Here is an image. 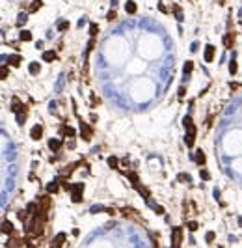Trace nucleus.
<instances>
[{
    "mask_svg": "<svg viewBox=\"0 0 242 248\" xmlns=\"http://www.w3.org/2000/svg\"><path fill=\"white\" fill-rule=\"evenodd\" d=\"M0 77H2V80H6V78H8V67H6V63L2 65V75H0Z\"/></svg>",
    "mask_w": 242,
    "mask_h": 248,
    "instance_id": "7c9ffc66",
    "label": "nucleus"
},
{
    "mask_svg": "<svg viewBox=\"0 0 242 248\" xmlns=\"http://www.w3.org/2000/svg\"><path fill=\"white\" fill-rule=\"evenodd\" d=\"M11 110L15 112V114H19V112H24V105L21 103L19 97H13V99H11Z\"/></svg>",
    "mask_w": 242,
    "mask_h": 248,
    "instance_id": "39448f33",
    "label": "nucleus"
},
{
    "mask_svg": "<svg viewBox=\"0 0 242 248\" xmlns=\"http://www.w3.org/2000/svg\"><path fill=\"white\" fill-rule=\"evenodd\" d=\"M58 183H60L58 179H56V181H51V183L47 185V192H48V194H56V192H58Z\"/></svg>",
    "mask_w": 242,
    "mask_h": 248,
    "instance_id": "1a4fd4ad",
    "label": "nucleus"
},
{
    "mask_svg": "<svg viewBox=\"0 0 242 248\" xmlns=\"http://www.w3.org/2000/svg\"><path fill=\"white\" fill-rule=\"evenodd\" d=\"M99 211H104V207H101V205H93L91 207V213H99Z\"/></svg>",
    "mask_w": 242,
    "mask_h": 248,
    "instance_id": "f704fd0d",
    "label": "nucleus"
},
{
    "mask_svg": "<svg viewBox=\"0 0 242 248\" xmlns=\"http://www.w3.org/2000/svg\"><path fill=\"white\" fill-rule=\"evenodd\" d=\"M19 37H21L22 41H30V39H32V34H30L28 30H21V36H19Z\"/></svg>",
    "mask_w": 242,
    "mask_h": 248,
    "instance_id": "4be33fe9",
    "label": "nucleus"
},
{
    "mask_svg": "<svg viewBox=\"0 0 242 248\" xmlns=\"http://www.w3.org/2000/svg\"><path fill=\"white\" fill-rule=\"evenodd\" d=\"M183 123H184V127H190V125H194V123H192V118H190V116H186Z\"/></svg>",
    "mask_w": 242,
    "mask_h": 248,
    "instance_id": "72a5a7b5",
    "label": "nucleus"
},
{
    "mask_svg": "<svg viewBox=\"0 0 242 248\" xmlns=\"http://www.w3.org/2000/svg\"><path fill=\"white\" fill-rule=\"evenodd\" d=\"M91 134H93V132H91L89 125H86V123L82 121V123H80V136H82V138L88 142V140H91Z\"/></svg>",
    "mask_w": 242,
    "mask_h": 248,
    "instance_id": "20e7f679",
    "label": "nucleus"
},
{
    "mask_svg": "<svg viewBox=\"0 0 242 248\" xmlns=\"http://www.w3.org/2000/svg\"><path fill=\"white\" fill-rule=\"evenodd\" d=\"M26 21H28V15H26V13H21V15L17 17V25L22 26V25H26Z\"/></svg>",
    "mask_w": 242,
    "mask_h": 248,
    "instance_id": "a211bd4d",
    "label": "nucleus"
},
{
    "mask_svg": "<svg viewBox=\"0 0 242 248\" xmlns=\"http://www.w3.org/2000/svg\"><path fill=\"white\" fill-rule=\"evenodd\" d=\"M184 93H186V88H184V86H181V88H179V97L183 99V97H184Z\"/></svg>",
    "mask_w": 242,
    "mask_h": 248,
    "instance_id": "e433bc0d",
    "label": "nucleus"
},
{
    "mask_svg": "<svg viewBox=\"0 0 242 248\" xmlns=\"http://www.w3.org/2000/svg\"><path fill=\"white\" fill-rule=\"evenodd\" d=\"M233 41H235V37H233V34H227V36H224V47H227V49H231V47H233Z\"/></svg>",
    "mask_w": 242,
    "mask_h": 248,
    "instance_id": "9b49d317",
    "label": "nucleus"
},
{
    "mask_svg": "<svg viewBox=\"0 0 242 248\" xmlns=\"http://www.w3.org/2000/svg\"><path fill=\"white\" fill-rule=\"evenodd\" d=\"M24 121H26V114H24V112H19V114H17V123L24 125Z\"/></svg>",
    "mask_w": 242,
    "mask_h": 248,
    "instance_id": "b1692460",
    "label": "nucleus"
},
{
    "mask_svg": "<svg viewBox=\"0 0 242 248\" xmlns=\"http://www.w3.org/2000/svg\"><path fill=\"white\" fill-rule=\"evenodd\" d=\"M199 175H201V179H205V181H207V179H209V177H210V175H209V172H207V170H201V172H199Z\"/></svg>",
    "mask_w": 242,
    "mask_h": 248,
    "instance_id": "473e14b6",
    "label": "nucleus"
},
{
    "mask_svg": "<svg viewBox=\"0 0 242 248\" xmlns=\"http://www.w3.org/2000/svg\"><path fill=\"white\" fill-rule=\"evenodd\" d=\"M97 32H99L97 25H91V26H89V34H91V37H95V36H97Z\"/></svg>",
    "mask_w": 242,
    "mask_h": 248,
    "instance_id": "cd10ccee",
    "label": "nucleus"
},
{
    "mask_svg": "<svg viewBox=\"0 0 242 248\" xmlns=\"http://www.w3.org/2000/svg\"><path fill=\"white\" fill-rule=\"evenodd\" d=\"M238 88H240V84H236V82H235V84H231V90H238Z\"/></svg>",
    "mask_w": 242,
    "mask_h": 248,
    "instance_id": "58836bf2",
    "label": "nucleus"
},
{
    "mask_svg": "<svg viewBox=\"0 0 242 248\" xmlns=\"http://www.w3.org/2000/svg\"><path fill=\"white\" fill-rule=\"evenodd\" d=\"M229 71H231V75L236 73V62L235 60H231V63H229Z\"/></svg>",
    "mask_w": 242,
    "mask_h": 248,
    "instance_id": "bb28decb",
    "label": "nucleus"
},
{
    "mask_svg": "<svg viewBox=\"0 0 242 248\" xmlns=\"http://www.w3.org/2000/svg\"><path fill=\"white\" fill-rule=\"evenodd\" d=\"M62 132L65 134V136H69V138L75 136V129H73V127H63V129H62Z\"/></svg>",
    "mask_w": 242,
    "mask_h": 248,
    "instance_id": "412c9836",
    "label": "nucleus"
},
{
    "mask_svg": "<svg viewBox=\"0 0 242 248\" xmlns=\"http://www.w3.org/2000/svg\"><path fill=\"white\" fill-rule=\"evenodd\" d=\"M82 189H84V185H82V183H77V185H73V187H71V190H73L71 200L75 201V204H80V201H82Z\"/></svg>",
    "mask_w": 242,
    "mask_h": 248,
    "instance_id": "f257e3e1",
    "label": "nucleus"
},
{
    "mask_svg": "<svg viewBox=\"0 0 242 248\" xmlns=\"http://www.w3.org/2000/svg\"><path fill=\"white\" fill-rule=\"evenodd\" d=\"M188 230L190 231H196L198 230V222H188Z\"/></svg>",
    "mask_w": 242,
    "mask_h": 248,
    "instance_id": "c756f323",
    "label": "nucleus"
},
{
    "mask_svg": "<svg viewBox=\"0 0 242 248\" xmlns=\"http://www.w3.org/2000/svg\"><path fill=\"white\" fill-rule=\"evenodd\" d=\"M125 11L127 13H136V4L132 2V0H129V2L125 4Z\"/></svg>",
    "mask_w": 242,
    "mask_h": 248,
    "instance_id": "dca6fc26",
    "label": "nucleus"
},
{
    "mask_svg": "<svg viewBox=\"0 0 242 248\" xmlns=\"http://www.w3.org/2000/svg\"><path fill=\"white\" fill-rule=\"evenodd\" d=\"M67 28H69V22H67V21H60V22H58V30H60V32H65Z\"/></svg>",
    "mask_w": 242,
    "mask_h": 248,
    "instance_id": "393cba45",
    "label": "nucleus"
},
{
    "mask_svg": "<svg viewBox=\"0 0 242 248\" xmlns=\"http://www.w3.org/2000/svg\"><path fill=\"white\" fill-rule=\"evenodd\" d=\"M108 166L110 168H117L119 166V161L115 159V157H108Z\"/></svg>",
    "mask_w": 242,
    "mask_h": 248,
    "instance_id": "5701e85b",
    "label": "nucleus"
},
{
    "mask_svg": "<svg viewBox=\"0 0 242 248\" xmlns=\"http://www.w3.org/2000/svg\"><path fill=\"white\" fill-rule=\"evenodd\" d=\"M196 162L198 164H205V153H203V149H198V153H196Z\"/></svg>",
    "mask_w": 242,
    "mask_h": 248,
    "instance_id": "ddd939ff",
    "label": "nucleus"
},
{
    "mask_svg": "<svg viewBox=\"0 0 242 248\" xmlns=\"http://www.w3.org/2000/svg\"><path fill=\"white\" fill-rule=\"evenodd\" d=\"M238 226H242V216H240V218H238Z\"/></svg>",
    "mask_w": 242,
    "mask_h": 248,
    "instance_id": "ea45409f",
    "label": "nucleus"
},
{
    "mask_svg": "<svg viewBox=\"0 0 242 248\" xmlns=\"http://www.w3.org/2000/svg\"><path fill=\"white\" fill-rule=\"evenodd\" d=\"M48 147H51L52 151H58V149L62 147V142H60V140H54V138H51V140H48Z\"/></svg>",
    "mask_w": 242,
    "mask_h": 248,
    "instance_id": "f8f14e48",
    "label": "nucleus"
},
{
    "mask_svg": "<svg viewBox=\"0 0 242 248\" xmlns=\"http://www.w3.org/2000/svg\"><path fill=\"white\" fill-rule=\"evenodd\" d=\"M63 242H65V233H58L52 241V248H62Z\"/></svg>",
    "mask_w": 242,
    "mask_h": 248,
    "instance_id": "6e6552de",
    "label": "nucleus"
},
{
    "mask_svg": "<svg viewBox=\"0 0 242 248\" xmlns=\"http://www.w3.org/2000/svg\"><path fill=\"white\" fill-rule=\"evenodd\" d=\"M30 136H32V140H39V138L43 136V127H41V125L32 127V131H30Z\"/></svg>",
    "mask_w": 242,
    "mask_h": 248,
    "instance_id": "423d86ee",
    "label": "nucleus"
},
{
    "mask_svg": "<svg viewBox=\"0 0 242 248\" xmlns=\"http://www.w3.org/2000/svg\"><path fill=\"white\" fill-rule=\"evenodd\" d=\"M181 242H183V230L175 228L173 230V244H172V248H181Z\"/></svg>",
    "mask_w": 242,
    "mask_h": 248,
    "instance_id": "7ed1b4c3",
    "label": "nucleus"
},
{
    "mask_svg": "<svg viewBox=\"0 0 242 248\" xmlns=\"http://www.w3.org/2000/svg\"><path fill=\"white\" fill-rule=\"evenodd\" d=\"M41 6H43V2H41V0H34V2L30 4V11L34 13V11H37V10H39Z\"/></svg>",
    "mask_w": 242,
    "mask_h": 248,
    "instance_id": "6ab92c4d",
    "label": "nucleus"
},
{
    "mask_svg": "<svg viewBox=\"0 0 242 248\" xmlns=\"http://www.w3.org/2000/svg\"><path fill=\"white\" fill-rule=\"evenodd\" d=\"M2 231H4L6 235H9V233L13 231V226H11V222H9V220H4V226H2Z\"/></svg>",
    "mask_w": 242,
    "mask_h": 248,
    "instance_id": "2eb2a0df",
    "label": "nucleus"
},
{
    "mask_svg": "<svg viewBox=\"0 0 242 248\" xmlns=\"http://www.w3.org/2000/svg\"><path fill=\"white\" fill-rule=\"evenodd\" d=\"M8 62H9L11 65L17 67V65H21V56H19V54H11V56L8 58Z\"/></svg>",
    "mask_w": 242,
    "mask_h": 248,
    "instance_id": "4468645a",
    "label": "nucleus"
},
{
    "mask_svg": "<svg viewBox=\"0 0 242 248\" xmlns=\"http://www.w3.org/2000/svg\"><path fill=\"white\" fill-rule=\"evenodd\" d=\"M179 181H183V183L190 181V175H188V174H179Z\"/></svg>",
    "mask_w": 242,
    "mask_h": 248,
    "instance_id": "c85d7f7f",
    "label": "nucleus"
},
{
    "mask_svg": "<svg viewBox=\"0 0 242 248\" xmlns=\"http://www.w3.org/2000/svg\"><path fill=\"white\" fill-rule=\"evenodd\" d=\"M214 52H216L214 45H207V47H205V62H212V58H214Z\"/></svg>",
    "mask_w": 242,
    "mask_h": 248,
    "instance_id": "0eeeda50",
    "label": "nucleus"
},
{
    "mask_svg": "<svg viewBox=\"0 0 242 248\" xmlns=\"http://www.w3.org/2000/svg\"><path fill=\"white\" fill-rule=\"evenodd\" d=\"M127 177L130 179L132 185H138V183H140V181H138V174H134V172H127Z\"/></svg>",
    "mask_w": 242,
    "mask_h": 248,
    "instance_id": "aec40b11",
    "label": "nucleus"
},
{
    "mask_svg": "<svg viewBox=\"0 0 242 248\" xmlns=\"http://www.w3.org/2000/svg\"><path fill=\"white\" fill-rule=\"evenodd\" d=\"M186 129H188V131H186L184 142H186V146H188V147H192V146H194V142H196V127L190 125V127H186Z\"/></svg>",
    "mask_w": 242,
    "mask_h": 248,
    "instance_id": "f03ea898",
    "label": "nucleus"
},
{
    "mask_svg": "<svg viewBox=\"0 0 242 248\" xmlns=\"http://www.w3.org/2000/svg\"><path fill=\"white\" fill-rule=\"evenodd\" d=\"M192 69H194V63H192V62H186V63H184V75L188 77V75L192 73Z\"/></svg>",
    "mask_w": 242,
    "mask_h": 248,
    "instance_id": "a878e982",
    "label": "nucleus"
},
{
    "mask_svg": "<svg viewBox=\"0 0 242 248\" xmlns=\"http://www.w3.org/2000/svg\"><path fill=\"white\" fill-rule=\"evenodd\" d=\"M28 71H30L32 75H37V73H39V63H37V62H32V63L28 65Z\"/></svg>",
    "mask_w": 242,
    "mask_h": 248,
    "instance_id": "f3484780",
    "label": "nucleus"
},
{
    "mask_svg": "<svg viewBox=\"0 0 242 248\" xmlns=\"http://www.w3.org/2000/svg\"><path fill=\"white\" fill-rule=\"evenodd\" d=\"M56 58H58V56H56L54 51H45V52H43V60H45V62H54Z\"/></svg>",
    "mask_w": 242,
    "mask_h": 248,
    "instance_id": "9d476101",
    "label": "nucleus"
},
{
    "mask_svg": "<svg viewBox=\"0 0 242 248\" xmlns=\"http://www.w3.org/2000/svg\"><path fill=\"white\" fill-rule=\"evenodd\" d=\"M155 207V213H158V215H164V209L160 207V205H153Z\"/></svg>",
    "mask_w": 242,
    "mask_h": 248,
    "instance_id": "4c0bfd02",
    "label": "nucleus"
},
{
    "mask_svg": "<svg viewBox=\"0 0 242 248\" xmlns=\"http://www.w3.org/2000/svg\"><path fill=\"white\" fill-rule=\"evenodd\" d=\"M205 241H207V242H212V241H214V233H212V231H209V233H207V239H205Z\"/></svg>",
    "mask_w": 242,
    "mask_h": 248,
    "instance_id": "c9c22d12",
    "label": "nucleus"
},
{
    "mask_svg": "<svg viewBox=\"0 0 242 248\" xmlns=\"http://www.w3.org/2000/svg\"><path fill=\"white\" fill-rule=\"evenodd\" d=\"M115 15H117V13H115L114 10H110V11H108V15H106V19H108V21H114V19H115Z\"/></svg>",
    "mask_w": 242,
    "mask_h": 248,
    "instance_id": "2f4dec72",
    "label": "nucleus"
}]
</instances>
